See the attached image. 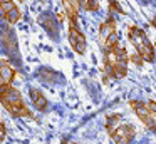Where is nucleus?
<instances>
[{
  "instance_id": "obj_8",
  "label": "nucleus",
  "mask_w": 156,
  "mask_h": 144,
  "mask_svg": "<svg viewBox=\"0 0 156 144\" xmlns=\"http://www.w3.org/2000/svg\"><path fill=\"white\" fill-rule=\"evenodd\" d=\"M0 10H2V19L5 23L9 25H14L20 20L22 12L17 7L15 0H0Z\"/></svg>"
},
{
  "instance_id": "obj_6",
  "label": "nucleus",
  "mask_w": 156,
  "mask_h": 144,
  "mask_svg": "<svg viewBox=\"0 0 156 144\" xmlns=\"http://www.w3.org/2000/svg\"><path fill=\"white\" fill-rule=\"evenodd\" d=\"M99 44L102 47V52L109 50L112 47H116L119 44L118 40V23L112 15H109L108 19L102 22L101 29H99Z\"/></svg>"
},
{
  "instance_id": "obj_16",
  "label": "nucleus",
  "mask_w": 156,
  "mask_h": 144,
  "mask_svg": "<svg viewBox=\"0 0 156 144\" xmlns=\"http://www.w3.org/2000/svg\"><path fill=\"white\" fill-rule=\"evenodd\" d=\"M17 2H24V0H17Z\"/></svg>"
},
{
  "instance_id": "obj_7",
  "label": "nucleus",
  "mask_w": 156,
  "mask_h": 144,
  "mask_svg": "<svg viewBox=\"0 0 156 144\" xmlns=\"http://www.w3.org/2000/svg\"><path fill=\"white\" fill-rule=\"evenodd\" d=\"M67 39L69 44H71L72 50L76 54H84L86 52V47H87V42H86V37L82 33V30L77 27L76 22H69V30H67Z\"/></svg>"
},
{
  "instance_id": "obj_9",
  "label": "nucleus",
  "mask_w": 156,
  "mask_h": 144,
  "mask_svg": "<svg viewBox=\"0 0 156 144\" xmlns=\"http://www.w3.org/2000/svg\"><path fill=\"white\" fill-rule=\"evenodd\" d=\"M15 76H17V69L14 67V64H10L9 60H2V64H0L2 87H10V86H14Z\"/></svg>"
},
{
  "instance_id": "obj_3",
  "label": "nucleus",
  "mask_w": 156,
  "mask_h": 144,
  "mask_svg": "<svg viewBox=\"0 0 156 144\" xmlns=\"http://www.w3.org/2000/svg\"><path fill=\"white\" fill-rule=\"evenodd\" d=\"M0 100H2V106L7 111L10 116L14 117H34L27 106H25L24 99H22L20 92L15 89L14 86L10 87H2L0 90Z\"/></svg>"
},
{
  "instance_id": "obj_11",
  "label": "nucleus",
  "mask_w": 156,
  "mask_h": 144,
  "mask_svg": "<svg viewBox=\"0 0 156 144\" xmlns=\"http://www.w3.org/2000/svg\"><path fill=\"white\" fill-rule=\"evenodd\" d=\"M62 2V7L66 10V15H67V20L69 22H76L77 23V19H79V2L77 0H61Z\"/></svg>"
},
{
  "instance_id": "obj_12",
  "label": "nucleus",
  "mask_w": 156,
  "mask_h": 144,
  "mask_svg": "<svg viewBox=\"0 0 156 144\" xmlns=\"http://www.w3.org/2000/svg\"><path fill=\"white\" fill-rule=\"evenodd\" d=\"M79 2V7L87 12H98L99 10V2L98 0H77Z\"/></svg>"
},
{
  "instance_id": "obj_1",
  "label": "nucleus",
  "mask_w": 156,
  "mask_h": 144,
  "mask_svg": "<svg viewBox=\"0 0 156 144\" xmlns=\"http://www.w3.org/2000/svg\"><path fill=\"white\" fill-rule=\"evenodd\" d=\"M128 52L121 44L109 50H104V72L109 77L122 79L128 74Z\"/></svg>"
},
{
  "instance_id": "obj_4",
  "label": "nucleus",
  "mask_w": 156,
  "mask_h": 144,
  "mask_svg": "<svg viewBox=\"0 0 156 144\" xmlns=\"http://www.w3.org/2000/svg\"><path fill=\"white\" fill-rule=\"evenodd\" d=\"M128 39L131 42V45L134 47V52L141 57L144 62L151 64L154 62L156 54H154V47H153L151 40L148 39V35L144 33V30L138 25H129L128 27Z\"/></svg>"
},
{
  "instance_id": "obj_2",
  "label": "nucleus",
  "mask_w": 156,
  "mask_h": 144,
  "mask_svg": "<svg viewBox=\"0 0 156 144\" xmlns=\"http://www.w3.org/2000/svg\"><path fill=\"white\" fill-rule=\"evenodd\" d=\"M106 129H108L111 139L116 144H131L136 136V129L131 122L124 121L119 114H111L106 119Z\"/></svg>"
},
{
  "instance_id": "obj_15",
  "label": "nucleus",
  "mask_w": 156,
  "mask_h": 144,
  "mask_svg": "<svg viewBox=\"0 0 156 144\" xmlns=\"http://www.w3.org/2000/svg\"><path fill=\"white\" fill-rule=\"evenodd\" d=\"M64 144H77V142H71V141H66Z\"/></svg>"
},
{
  "instance_id": "obj_5",
  "label": "nucleus",
  "mask_w": 156,
  "mask_h": 144,
  "mask_svg": "<svg viewBox=\"0 0 156 144\" xmlns=\"http://www.w3.org/2000/svg\"><path fill=\"white\" fill-rule=\"evenodd\" d=\"M131 109L136 112L143 124L149 129L156 131V100H138L133 99L129 102Z\"/></svg>"
},
{
  "instance_id": "obj_14",
  "label": "nucleus",
  "mask_w": 156,
  "mask_h": 144,
  "mask_svg": "<svg viewBox=\"0 0 156 144\" xmlns=\"http://www.w3.org/2000/svg\"><path fill=\"white\" fill-rule=\"evenodd\" d=\"M151 25H153V27H154V29H156V17H154V19L151 20Z\"/></svg>"
},
{
  "instance_id": "obj_10",
  "label": "nucleus",
  "mask_w": 156,
  "mask_h": 144,
  "mask_svg": "<svg viewBox=\"0 0 156 144\" xmlns=\"http://www.w3.org/2000/svg\"><path fill=\"white\" fill-rule=\"evenodd\" d=\"M29 96H30V100H32V104L35 106L37 111H42V112H44V111L49 109V100L45 99V96L39 89L32 87V89L29 90Z\"/></svg>"
},
{
  "instance_id": "obj_13",
  "label": "nucleus",
  "mask_w": 156,
  "mask_h": 144,
  "mask_svg": "<svg viewBox=\"0 0 156 144\" xmlns=\"http://www.w3.org/2000/svg\"><path fill=\"white\" fill-rule=\"evenodd\" d=\"M0 139H2V141L5 139V124L4 122H2V136H0Z\"/></svg>"
}]
</instances>
